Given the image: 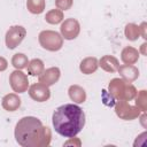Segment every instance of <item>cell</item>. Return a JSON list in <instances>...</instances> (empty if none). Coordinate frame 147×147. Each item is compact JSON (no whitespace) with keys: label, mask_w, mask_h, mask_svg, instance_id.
<instances>
[{"label":"cell","mask_w":147,"mask_h":147,"mask_svg":"<svg viewBox=\"0 0 147 147\" xmlns=\"http://www.w3.org/2000/svg\"><path fill=\"white\" fill-rule=\"evenodd\" d=\"M52 122L54 130L59 134L71 138L82 131L85 124V114L79 106L67 103L54 110Z\"/></svg>","instance_id":"cell-1"}]
</instances>
